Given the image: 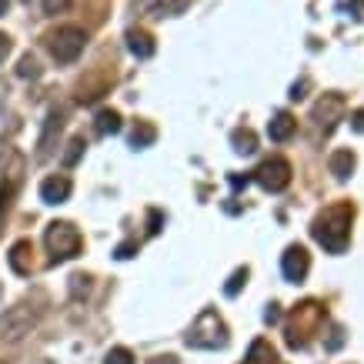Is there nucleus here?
Listing matches in <instances>:
<instances>
[{
    "mask_svg": "<svg viewBox=\"0 0 364 364\" xmlns=\"http://www.w3.org/2000/svg\"><path fill=\"white\" fill-rule=\"evenodd\" d=\"M351 221H354V204L351 200H338L331 208H324L311 221V237L331 254H344L351 244Z\"/></svg>",
    "mask_w": 364,
    "mask_h": 364,
    "instance_id": "1",
    "label": "nucleus"
},
{
    "mask_svg": "<svg viewBox=\"0 0 364 364\" xmlns=\"http://www.w3.org/2000/svg\"><path fill=\"white\" fill-rule=\"evenodd\" d=\"M184 341H188V348H198V351H221V348H228V324L214 308H204L194 318Z\"/></svg>",
    "mask_w": 364,
    "mask_h": 364,
    "instance_id": "2",
    "label": "nucleus"
},
{
    "mask_svg": "<svg viewBox=\"0 0 364 364\" xmlns=\"http://www.w3.org/2000/svg\"><path fill=\"white\" fill-rule=\"evenodd\" d=\"M324 324V308H321L318 301H304L298 308L291 311V321H287L284 328V341L291 351H301V348H308L311 334H318V328Z\"/></svg>",
    "mask_w": 364,
    "mask_h": 364,
    "instance_id": "3",
    "label": "nucleus"
},
{
    "mask_svg": "<svg viewBox=\"0 0 364 364\" xmlns=\"http://www.w3.org/2000/svg\"><path fill=\"white\" fill-rule=\"evenodd\" d=\"M44 244H47V251H50V261H54V264H57V261H70V257H77L80 247H84V241H80V231L70 221L47 224Z\"/></svg>",
    "mask_w": 364,
    "mask_h": 364,
    "instance_id": "4",
    "label": "nucleus"
},
{
    "mask_svg": "<svg viewBox=\"0 0 364 364\" xmlns=\"http://www.w3.org/2000/svg\"><path fill=\"white\" fill-rule=\"evenodd\" d=\"M47 47H50V57L57 64H74L87 47V33L74 23H67V27H57V31L47 33Z\"/></svg>",
    "mask_w": 364,
    "mask_h": 364,
    "instance_id": "5",
    "label": "nucleus"
},
{
    "mask_svg": "<svg viewBox=\"0 0 364 364\" xmlns=\"http://www.w3.org/2000/svg\"><path fill=\"white\" fill-rule=\"evenodd\" d=\"M33 324H37V311H33L31 304H14V308H7L4 318H0V341L4 344L21 341L23 334H31Z\"/></svg>",
    "mask_w": 364,
    "mask_h": 364,
    "instance_id": "6",
    "label": "nucleus"
},
{
    "mask_svg": "<svg viewBox=\"0 0 364 364\" xmlns=\"http://www.w3.org/2000/svg\"><path fill=\"white\" fill-rule=\"evenodd\" d=\"M254 181L264 191L277 194V191H284L287 184H291V164H287L284 157H267L264 164L254 171Z\"/></svg>",
    "mask_w": 364,
    "mask_h": 364,
    "instance_id": "7",
    "label": "nucleus"
},
{
    "mask_svg": "<svg viewBox=\"0 0 364 364\" xmlns=\"http://www.w3.org/2000/svg\"><path fill=\"white\" fill-rule=\"evenodd\" d=\"M341 117H344V97L341 94H324V97L314 104V111H311V121L318 124V131L324 134V137L338 127Z\"/></svg>",
    "mask_w": 364,
    "mask_h": 364,
    "instance_id": "8",
    "label": "nucleus"
},
{
    "mask_svg": "<svg viewBox=\"0 0 364 364\" xmlns=\"http://www.w3.org/2000/svg\"><path fill=\"white\" fill-rule=\"evenodd\" d=\"M308 271H311V254H308V247H301V244H291V247L281 254V274H284L287 281L301 284V281L308 277Z\"/></svg>",
    "mask_w": 364,
    "mask_h": 364,
    "instance_id": "9",
    "label": "nucleus"
},
{
    "mask_svg": "<svg viewBox=\"0 0 364 364\" xmlns=\"http://www.w3.org/2000/svg\"><path fill=\"white\" fill-rule=\"evenodd\" d=\"M70 191H74V184L67 174H50L41 181V200L44 204H64L70 198Z\"/></svg>",
    "mask_w": 364,
    "mask_h": 364,
    "instance_id": "10",
    "label": "nucleus"
},
{
    "mask_svg": "<svg viewBox=\"0 0 364 364\" xmlns=\"http://www.w3.org/2000/svg\"><path fill=\"white\" fill-rule=\"evenodd\" d=\"M64 121H67V111H64V107H50V114H47V124H44V134H41V144H37V157H47L50 151H54V137L60 134Z\"/></svg>",
    "mask_w": 364,
    "mask_h": 364,
    "instance_id": "11",
    "label": "nucleus"
},
{
    "mask_svg": "<svg viewBox=\"0 0 364 364\" xmlns=\"http://www.w3.org/2000/svg\"><path fill=\"white\" fill-rule=\"evenodd\" d=\"M294 134H298V121H294V114H287V111H277L274 117H271V124H267V137L274 144L291 141Z\"/></svg>",
    "mask_w": 364,
    "mask_h": 364,
    "instance_id": "12",
    "label": "nucleus"
},
{
    "mask_svg": "<svg viewBox=\"0 0 364 364\" xmlns=\"http://www.w3.org/2000/svg\"><path fill=\"white\" fill-rule=\"evenodd\" d=\"M127 50H131L137 60H147V57H154L157 44H154V37L147 31H141V27H131L127 31Z\"/></svg>",
    "mask_w": 364,
    "mask_h": 364,
    "instance_id": "13",
    "label": "nucleus"
},
{
    "mask_svg": "<svg viewBox=\"0 0 364 364\" xmlns=\"http://www.w3.org/2000/svg\"><path fill=\"white\" fill-rule=\"evenodd\" d=\"M184 0H137L134 11L144 14V17H171V14H181Z\"/></svg>",
    "mask_w": 364,
    "mask_h": 364,
    "instance_id": "14",
    "label": "nucleus"
},
{
    "mask_svg": "<svg viewBox=\"0 0 364 364\" xmlns=\"http://www.w3.org/2000/svg\"><path fill=\"white\" fill-rule=\"evenodd\" d=\"M33 244L31 241H17L11 247V254H7V261H11L14 267V274H31V267H33Z\"/></svg>",
    "mask_w": 364,
    "mask_h": 364,
    "instance_id": "15",
    "label": "nucleus"
},
{
    "mask_svg": "<svg viewBox=\"0 0 364 364\" xmlns=\"http://www.w3.org/2000/svg\"><path fill=\"white\" fill-rule=\"evenodd\" d=\"M331 174L338 177V181H348L351 177V171H354V164H358V157H354V151H348V147H341V151H334L331 154Z\"/></svg>",
    "mask_w": 364,
    "mask_h": 364,
    "instance_id": "16",
    "label": "nucleus"
},
{
    "mask_svg": "<svg viewBox=\"0 0 364 364\" xmlns=\"http://www.w3.org/2000/svg\"><path fill=\"white\" fill-rule=\"evenodd\" d=\"M244 364H277V351L271 348V341L257 338V341H251V348H247Z\"/></svg>",
    "mask_w": 364,
    "mask_h": 364,
    "instance_id": "17",
    "label": "nucleus"
},
{
    "mask_svg": "<svg viewBox=\"0 0 364 364\" xmlns=\"http://www.w3.org/2000/svg\"><path fill=\"white\" fill-rule=\"evenodd\" d=\"M94 127H97L100 137L117 134V131H121V114L111 111V107H104V111H97V117H94Z\"/></svg>",
    "mask_w": 364,
    "mask_h": 364,
    "instance_id": "18",
    "label": "nucleus"
},
{
    "mask_svg": "<svg viewBox=\"0 0 364 364\" xmlns=\"http://www.w3.org/2000/svg\"><path fill=\"white\" fill-rule=\"evenodd\" d=\"M231 144L237 154H254V151H257V134H254L251 127H237V131L231 134Z\"/></svg>",
    "mask_w": 364,
    "mask_h": 364,
    "instance_id": "19",
    "label": "nucleus"
},
{
    "mask_svg": "<svg viewBox=\"0 0 364 364\" xmlns=\"http://www.w3.org/2000/svg\"><path fill=\"white\" fill-rule=\"evenodd\" d=\"M157 141V127L147 121H137L131 131V147H151Z\"/></svg>",
    "mask_w": 364,
    "mask_h": 364,
    "instance_id": "20",
    "label": "nucleus"
},
{
    "mask_svg": "<svg viewBox=\"0 0 364 364\" xmlns=\"http://www.w3.org/2000/svg\"><path fill=\"white\" fill-rule=\"evenodd\" d=\"M247 277H251V271H247V267H237V271L231 274V281L224 284V294H228V298H234V294H237V291L247 284Z\"/></svg>",
    "mask_w": 364,
    "mask_h": 364,
    "instance_id": "21",
    "label": "nucleus"
},
{
    "mask_svg": "<svg viewBox=\"0 0 364 364\" xmlns=\"http://www.w3.org/2000/svg\"><path fill=\"white\" fill-rule=\"evenodd\" d=\"M84 147H87V144H84V137H74V141L67 144V154H64V164L67 167H74L80 161V154H84Z\"/></svg>",
    "mask_w": 364,
    "mask_h": 364,
    "instance_id": "22",
    "label": "nucleus"
},
{
    "mask_svg": "<svg viewBox=\"0 0 364 364\" xmlns=\"http://www.w3.org/2000/svg\"><path fill=\"white\" fill-rule=\"evenodd\" d=\"M17 77H41V64H37V60H33L31 54L27 57H21V64H17Z\"/></svg>",
    "mask_w": 364,
    "mask_h": 364,
    "instance_id": "23",
    "label": "nucleus"
},
{
    "mask_svg": "<svg viewBox=\"0 0 364 364\" xmlns=\"http://www.w3.org/2000/svg\"><path fill=\"white\" fill-rule=\"evenodd\" d=\"M104 364H134V354L127 348H114V351H107Z\"/></svg>",
    "mask_w": 364,
    "mask_h": 364,
    "instance_id": "24",
    "label": "nucleus"
},
{
    "mask_svg": "<svg viewBox=\"0 0 364 364\" xmlns=\"http://www.w3.org/2000/svg\"><path fill=\"white\" fill-rule=\"evenodd\" d=\"M41 7H44V14H64L70 7V0H41Z\"/></svg>",
    "mask_w": 364,
    "mask_h": 364,
    "instance_id": "25",
    "label": "nucleus"
},
{
    "mask_svg": "<svg viewBox=\"0 0 364 364\" xmlns=\"http://www.w3.org/2000/svg\"><path fill=\"white\" fill-rule=\"evenodd\" d=\"M70 287H74V294H80V291L87 294V291H90V277L87 274H74V277H70Z\"/></svg>",
    "mask_w": 364,
    "mask_h": 364,
    "instance_id": "26",
    "label": "nucleus"
},
{
    "mask_svg": "<svg viewBox=\"0 0 364 364\" xmlns=\"http://www.w3.org/2000/svg\"><path fill=\"white\" fill-rule=\"evenodd\" d=\"M228 181H231L234 191H241V188H247V184H251V174H231Z\"/></svg>",
    "mask_w": 364,
    "mask_h": 364,
    "instance_id": "27",
    "label": "nucleus"
},
{
    "mask_svg": "<svg viewBox=\"0 0 364 364\" xmlns=\"http://www.w3.org/2000/svg\"><path fill=\"white\" fill-rule=\"evenodd\" d=\"M264 321H267V324H277V321H281V308H277V304H267Z\"/></svg>",
    "mask_w": 364,
    "mask_h": 364,
    "instance_id": "28",
    "label": "nucleus"
},
{
    "mask_svg": "<svg viewBox=\"0 0 364 364\" xmlns=\"http://www.w3.org/2000/svg\"><path fill=\"white\" fill-rule=\"evenodd\" d=\"M351 127H354L358 134H364V107H361V111H354V114H351Z\"/></svg>",
    "mask_w": 364,
    "mask_h": 364,
    "instance_id": "29",
    "label": "nucleus"
},
{
    "mask_svg": "<svg viewBox=\"0 0 364 364\" xmlns=\"http://www.w3.org/2000/svg\"><path fill=\"white\" fill-rule=\"evenodd\" d=\"M11 54V37L7 33H0V64H4V57Z\"/></svg>",
    "mask_w": 364,
    "mask_h": 364,
    "instance_id": "30",
    "label": "nucleus"
},
{
    "mask_svg": "<svg viewBox=\"0 0 364 364\" xmlns=\"http://www.w3.org/2000/svg\"><path fill=\"white\" fill-rule=\"evenodd\" d=\"M304 90H308V80H301V84H294V87H291V97L301 100V97H304Z\"/></svg>",
    "mask_w": 364,
    "mask_h": 364,
    "instance_id": "31",
    "label": "nucleus"
},
{
    "mask_svg": "<svg viewBox=\"0 0 364 364\" xmlns=\"http://www.w3.org/2000/svg\"><path fill=\"white\" fill-rule=\"evenodd\" d=\"M117 257H121V261H124V257H134V244L131 241L121 244V247H117Z\"/></svg>",
    "mask_w": 364,
    "mask_h": 364,
    "instance_id": "32",
    "label": "nucleus"
},
{
    "mask_svg": "<svg viewBox=\"0 0 364 364\" xmlns=\"http://www.w3.org/2000/svg\"><path fill=\"white\" fill-rule=\"evenodd\" d=\"M157 231H161V214L151 210V234H157Z\"/></svg>",
    "mask_w": 364,
    "mask_h": 364,
    "instance_id": "33",
    "label": "nucleus"
},
{
    "mask_svg": "<svg viewBox=\"0 0 364 364\" xmlns=\"http://www.w3.org/2000/svg\"><path fill=\"white\" fill-rule=\"evenodd\" d=\"M147 364H177L174 354H164V358H154V361H147Z\"/></svg>",
    "mask_w": 364,
    "mask_h": 364,
    "instance_id": "34",
    "label": "nucleus"
},
{
    "mask_svg": "<svg viewBox=\"0 0 364 364\" xmlns=\"http://www.w3.org/2000/svg\"><path fill=\"white\" fill-rule=\"evenodd\" d=\"M351 11H354V14H358V17H361V21H364V0H351Z\"/></svg>",
    "mask_w": 364,
    "mask_h": 364,
    "instance_id": "35",
    "label": "nucleus"
},
{
    "mask_svg": "<svg viewBox=\"0 0 364 364\" xmlns=\"http://www.w3.org/2000/svg\"><path fill=\"white\" fill-rule=\"evenodd\" d=\"M7 7H11V0H0V17L7 14Z\"/></svg>",
    "mask_w": 364,
    "mask_h": 364,
    "instance_id": "36",
    "label": "nucleus"
},
{
    "mask_svg": "<svg viewBox=\"0 0 364 364\" xmlns=\"http://www.w3.org/2000/svg\"><path fill=\"white\" fill-rule=\"evenodd\" d=\"M0 208H4V200H0Z\"/></svg>",
    "mask_w": 364,
    "mask_h": 364,
    "instance_id": "37",
    "label": "nucleus"
}]
</instances>
